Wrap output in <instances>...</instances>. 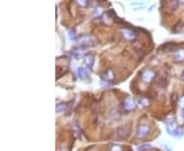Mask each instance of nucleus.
<instances>
[{
	"instance_id": "f257e3e1",
	"label": "nucleus",
	"mask_w": 184,
	"mask_h": 151,
	"mask_svg": "<svg viewBox=\"0 0 184 151\" xmlns=\"http://www.w3.org/2000/svg\"><path fill=\"white\" fill-rule=\"evenodd\" d=\"M166 127H167V131L170 135H172L174 137H181L182 136V131L179 128H177L176 122L174 120H170L166 123Z\"/></svg>"
},
{
	"instance_id": "f03ea898",
	"label": "nucleus",
	"mask_w": 184,
	"mask_h": 151,
	"mask_svg": "<svg viewBox=\"0 0 184 151\" xmlns=\"http://www.w3.org/2000/svg\"><path fill=\"white\" fill-rule=\"evenodd\" d=\"M116 134H117V137H118L119 139L121 140H125L129 137L130 135V129L128 126H122V127H119L118 129L116 131Z\"/></svg>"
},
{
	"instance_id": "7ed1b4c3",
	"label": "nucleus",
	"mask_w": 184,
	"mask_h": 151,
	"mask_svg": "<svg viewBox=\"0 0 184 151\" xmlns=\"http://www.w3.org/2000/svg\"><path fill=\"white\" fill-rule=\"evenodd\" d=\"M149 133V127L147 125H139L137 127L136 130V135L139 137V138H143L148 135Z\"/></svg>"
},
{
	"instance_id": "20e7f679",
	"label": "nucleus",
	"mask_w": 184,
	"mask_h": 151,
	"mask_svg": "<svg viewBox=\"0 0 184 151\" xmlns=\"http://www.w3.org/2000/svg\"><path fill=\"white\" fill-rule=\"evenodd\" d=\"M153 77H155V73H153L152 69H146L145 72L142 73V80L146 83L152 81Z\"/></svg>"
},
{
	"instance_id": "39448f33",
	"label": "nucleus",
	"mask_w": 184,
	"mask_h": 151,
	"mask_svg": "<svg viewBox=\"0 0 184 151\" xmlns=\"http://www.w3.org/2000/svg\"><path fill=\"white\" fill-rule=\"evenodd\" d=\"M124 107H125L127 110H131L135 107V102L133 101V99L131 98H127L124 100Z\"/></svg>"
},
{
	"instance_id": "423d86ee",
	"label": "nucleus",
	"mask_w": 184,
	"mask_h": 151,
	"mask_svg": "<svg viewBox=\"0 0 184 151\" xmlns=\"http://www.w3.org/2000/svg\"><path fill=\"white\" fill-rule=\"evenodd\" d=\"M174 59L176 61H183L184 60V49H179L174 52Z\"/></svg>"
},
{
	"instance_id": "0eeeda50",
	"label": "nucleus",
	"mask_w": 184,
	"mask_h": 151,
	"mask_svg": "<svg viewBox=\"0 0 184 151\" xmlns=\"http://www.w3.org/2000/svg\"><path fill=\"white\" fill-rule=\"evenodd\" d=\"M122 35L124 36V38L127 39V40H133L135 38L134 32H132L131 30H123Z\"/></svg>"
},
{
	"instance_id": "6e6552de",
	"label": "nucleus",
	"mask_w": 184,
	"mask_h": 151,
	"mask_svg": "<svg viewBox=\"0 0 184 151\" xmlns=\"http://www.w3.org/2000/svg\"><path fill=\"white\" fill-rule=\"evenodd\" d=\"M78 75H79V78L81 80H83V81L87 79V73H86L84 68H79L78 69Z\"/></svg>"
},
{
	"instance_id": "1a4fd4ad",
	"label": "nucleus",
	"mask_w": 184,
	"mask_h": 151,
	"mask_svg": "<svg viewBox=\"0 0 184 151\" xmlns=\"http://www.w3.org/2000/svg\"><path fill=\"white\" fill-rule=\"evenodd\" d=\"M90 40H91V37L88 35H85V36H82L81 38L79 39V43L82 45H86L87 43H89Z\"/></svg>"
},
{
	"instance_id": "9d476101",
	"label": "nucleus",
	"mask_w": 184,
	"mask_h": 151,
	"mask_svg": "<svg viewBox=\"0 0 184 151\" xmlns=\"http://www.w3.org/2000/svg\"><path fill=\"white\" fill-rule=\"evenodd\" d=\"M109 116H110V119H112V120H118L119 119L120 113H119L118 110H117V108H113L112 110H110Z\"/></svg>"
},
{
	"instance_id": "9b49d317",
	"label": "nucleus",
	"mask_w": 184,
	"mask_h": 151,
	"mask_svg": "<svg viewBox=\"0 0 184 151\" xmlns=\"http://www.w3.org/2000/svg\"><path fill=\"white\" fill-rule=\"evenodd\" d=\"M66 108V103H61V104L56 105V113H61L62 111H65Z\"/></svg>"
},
{
	"instance_id": "f8f14e48",
	"label": "nucleus",
	"mask_w": 184,
	"mask_h": 151,
	"mask_svg": "<svg viewBox=\"0 0 184 151\" xmlns=\"http://www.w3.org/2000/svg\"><path fill=\"white\" fill-rule=\"evenodd\" d=\"M86 62H87V65L89 66V68H91L93 65V62H94V58H93L92 55H87L86 56Z\"/></svg>"
},
{
	"instance_id": "ddd939ff",
	"label": "nucleus",
	"mask_w": 184,
	"mask_h": 151,
	"mask_svg": "<svg viewBox=\"0 0 184 151\" xmlns=\"http://www.w3.org/2000/svg\"><path fill=\"white\" fill-rule=\"evenodd\" d=\"M182 27H183V23L181 21L178 22V23H177V25L174 27V32H176V33L180 32V30L182 29Z\"/></svg>"
},
{
	"instance_id": "4468645a",
	"label": "nucleus",
	"mask_w": 184,
	"mask_h": 151,
	"mask_svg": "<svg viewBox=\"0 0 184 151\" xmlns=\"http://www.w3.org/2000/svg\"><path fill=\"white\" fill-rule=\"evenodd\" d=\"M174 47H175V44H173V43H167L166 45H164L165 51H171V50H173Z\"/></svg>"
},
{
	"instance_id": "2eb2a0df",
	"label": "nucleus",
	"mask_w": 184,
	"mask_h": 151,
	"mask_svg": "<svg viewBox=\"0 0 184 151\" xmlns=\"http://www.w3.org/2000/svg\"><path fill=\"white\" fill-rule=\"evenodd\" d=\"M102 77L105 79H106V80H112L113 78V73H112V72H110V70H106V72L103 73Z\"/></svg>"
},
{
	"instance_id": "dca6fc26",
	"label": "nucleus",
	"mask_w": 184,
	"mask_h": 151,
	"mask_svg": "<svg viewBox=\"0 0 184 151\" xmlns=\"http://www.w3.org/2000/svg\"><path fill=\"white\" fill-rule=\"evenodd\" d=\"M169 6H170V8H171L172 10H175V9H177V7H178V2H177V1L169 2Z\"/></svg>"
},
{
	"instance_id": "f3484780",
	"label": "nucleus",
	"mask_w": 184,
	"mask_h": 151,
	"mask_svg": "<svg viewBox=\"0 0 184 151\" xmlns=\"http://www.w3.org/2000/svg\"><path fill=\"white\" fill-rule=\"evenodd\" d=\"M139 104L142 105V106H146L147 104H148V100H147L146 98H140L139 99Z\"/></svg>"
},
{
	"instance_id": "a211bd4d",
	"label": "nucleus",
	"mask_w": 184,
	"mask_h": 151,
	"mask_svg": "<svg viewBox=\"0 0 184 151\" xmlns=\"http://www.w3.org/2000/svg\"><path fill=\"white\" fill-rule=\"evenodd\" d=\"M110 151H122V147L120 145H113L110 147Z\"/></svg>"
},
{
	"instance_id": "6ab92c4d",
	"label": "nucleus",
	"mask_w": 184,
	"mask_h": 151,
	"mask_svg": "<svg viewBox=\"0 0 184 151\" xmlns=\"http://www.w3.org/2000/svg\"><path fill=\"white\" fill-rule=\"evenodd\" d=\"M78 3L81 6H87V4H88V1H85V0H84V1H83V0H79Z\"/></svg>"
},
{
	"instance_id": "aec40b11",
	"label": "nucleus",
	"mask_w": 184,
	"mask_h": 151,
	"mask_svg": "<svg viewBox=\"0 0 184 151\" xmlns=\"http://www.w3.org/2000/svg\"><path fill=\"white\" fill-rule=\"evenodd\" d=\"M147 148H150V145H142V146H139V150H144Z\"/></svg>"
},
{
	"instance_id": "412c9836",
	"label": "nucleus",
	"mask_w": 184,
	"mask_h": 151,
	"mask_svg": "<svg viewBox=\"0 0 184 151\" xmlns=\"http://www.w3.org/2000/svg\"><path fill=\"white\" fill-rule=\"evenodd\" d=\"M69 36H70V38H71L72 40H75V36H74V33H73L72 30H71V31H69Z\"/></svg>"
},
{
	"instance_id": "4be33fe9",
	"label": "nucleus",
	"mask_w": 184,
	"mask_h": 151,
	"mask_svg": "<svg viewBox=\"0 0 184 151\" xmlns=\"http://www.w3.org/2000/svg\"><path fill=\"white\" fill-rule=\"evenodd\" d=\"M181 77H182V79H184V69H183V72L181 73Z\"/></svg>"
}]
</instances>
